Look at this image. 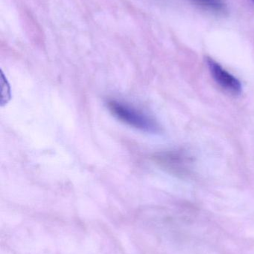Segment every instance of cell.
Returning <instances> with one entry per match:
<instances>
[{
  "mask_svg": "<svg viewBox=\"0 0 254 254\" xmlns=\"http://www.w3.org/2000/svg\"><path fill=\"white\" fill-rule=\"evenodd\" d=\"M192 1L216 11H222L225 9V4L222 0H192Z\"/></svg>",
  "mask_w": 254,
  "mask_h": 254,
  "instance_id": "277c9868",
  "label": "cell"
},
{
  "mask_svg": "<svg viewBox=\"0 0 254 254\" xmlns=\"http://www.w3.org/2000/svg\"><path fill=\"white\" fill-rule=\"evenodd\" d=\"M252 1H253V3L254 4V0H252Z\"/></svg>",
  "mask_w": 254,
  "mask_h": 254,
  "instance_id": "5b68a950",
  "label": "cell"
},
{
  "mask_svg": "<svg viewBox=\"0 0 254 254\" xmlns=\"http://www.w3.org/2000/svg\"><path fill=\"white\" fill-rule=\"evenodd\" d=\"M207 63L215 81L222 89L232 95H238L241 94L243 87L241 83L237 77L226 71L220 64L211 58H207Z\"/></svg>",
  "mask_w": 254,
  "mask_h": 254,
  "instance_id": "7a4b0ae2",
  "label": "cell"
},
{
  "mask_svg": "<svg viewBox=\"0 0 254 254\" xmlns=\"http://www.w3.org/2000/svg\"><path fill=\"white\" fill-rule=\"evenodd\" d=\"M164 164L171 170H177V172H183L184 170V164H186V160L184 159L183 155H177V154H171L167 155L165 156L161 157Z\"/></svg>",
  "mask_w": 254,
  "mask_h": 254,
  "instance_id": "3957f363",
  "label": "cell"
},
{
  "mask_svg": "<svg viewBox=\"0 0 254 254\" xmlns=\"http://www.w3.org/2000/svg\"><path fill=\"white\" fill-rule=\"evenodd\" d=\"M107 107L115 117L130 126L147 132L160 131V127L155 120L128 106L116 101H110Z\"/></svg>",
  "mask_w": 254,
  "mask_h": 254,
  "instance_id": "6da1fadb",
  "label": "cell"
}]
</instances>
